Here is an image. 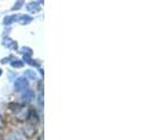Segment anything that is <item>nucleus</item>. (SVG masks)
<instances>
[{
  "instance_id": "f257e3e1",
  "label": "nucleus",
  "mask_w": 155,
  "mask_h": 140,
  "mask_svg": "<svg viewBox=\"0 0 155 140\" xmlns=\"http://www.w3.org/2000/svg\"><path fill=\"white\" fill-rule=\"evenodd\" d=\"M28 88V81L26 79L25 77H20L18 78L14 83V89L15 91L20 92V91H26Z\"/></svg>"
},
{
  "instance_id": "f03ea898",
  "label": "nucleus",
  "mask_w": 155,
  "mask_h": 140,
  "mask_svg": "<svg viewBox=\"0 0 155 140\" xmlns=\"http://www.w3.org/2000/svg\"><path fill=\"white\" fill-rule=\"evenodd\" d=\"M27 9L29 12H31V13H36V12H39L40 9H41V6H40L39 4H36V2H31V4L27 5Z\"/></svg>"
},
{
  "instance_id": "7ed1b4c3",
  "label": "nucleus",
  "mask_w": 155,
  "mask_h": 140,
  "mask_svg": "<svg viewBox=\"0 0 155 140\" xmlns=\"http://www.w3.org/2000/svg\"><path fill=\"white\" fill-rule=\"evenodd\" d=\"M18 21L21 23V25H27V23H29L31 21V16L29 15H22L20 16V18H18Z\"/></svg>"
},
{
  "instance_id": "20e7f679",
  "label": "nucleus",
  "mask_w": 155,
  "mask_h": 140,
  "mask_svg": "<svg viewBox=\"0 0 155 140\" xmlns=\"http://www.w3.org/2000/svg\"><path fill=\"white\" fill-rule=\"evenodd\" d=\"M18 20V16L14 14V15H9V16H6L5 19H4V23L5 25H12V23Z\"/></svg>"
},
{
  "instance_id": "39448f33",
  "label": "nucleus",
  "mask_w": 155,
  "mask_h": 140,
  "mask_svg": "<svg viewBox=\"0 0 155 140\" xmlns=\"http://www.w3.org/2000/svg\"><path fill=\"white\" fill-rule=\"evenodd\" d=\"M33 92H31V90H26L25 91V93H23V101H26V102H29L33 98Z\"/></svg>"
},
{
  "instance_id": "423d86ee",
  "label": "nucleus",
  "mask_w": 155,
  "mask_h": 140,
  "mask_svg": "<svg viewBox=\"0 0 155 140\" xmlns=\"http://www.w3.org/2000/svg\"><path fill=\"white\" fill-rule=\"evenodd\" d=\"M4 45L6 47H9V48H16V43L13 41V40L11 39H6L5 40V42H4Z\"/></svg>"
},
{
  "instance_id": "0eeeda50",
  "label": "nucleus",
  "mask_w": 155,
  "mask_h": 140,
  "mask_svg": "<svg viewBox=\"0 0 155 140\" xmlns=\"http://www.w3.org/2000/svg\"><path fill=\"white\" fill-rule=\"evenodd\" d=\"M13 67H15V68H21L23 65V62L22 61H20V60H14V61H12L11 63Z\"/></svg>"
},
{
  "instance_id": "6e6552de",
  "label": "nucleus",
  "mask_w": 155,
  "mask_h": 140,
  "mask_svg": "<svg viewBox=\"0 0 155 140\" xmlns=\"http://www.w3.org/2000/svg\"><path fill=\"white\" fill-rule=\"evenodd\" d=\"M26 76H29V77H31V78H35V74H34L33 71H31V70H28V71L26 72Z\"/></svg>"
},
{
  "instance_id": "1a4fd4ad",
  "label": "nucleus",
  "mask_w": 155,
  "mask_h": 140,
  "mask_svg": "<svg viewBox=\"0 0 155 140\" xmlns=\"http://www.w3.org/2000/svg\"><path fill=\"white\" fill-rule=\"evenodd\" d=\"M21 4H22V0H19V1L16 2V6H14V7H13V9H19V8L22 6Z\"/></svg>"
},
{
  "instance_id": "9d476101",
  "label": "nucleus",
  "mask_w": 155,
  "mask_h": 140,
  "mask_svg": "<svg viewBox=\"0 0 155 140\" xmlns=\"http://www.w3.org/2000/svg\"><path fill=\"white\" fill-rule=\"evenodd\" d=\"M0 75H1V69H0Z\"/></svg>"
}]
</instances>
